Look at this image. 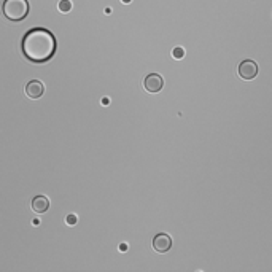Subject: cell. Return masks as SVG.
<instances>
[{
    "label": "cell",
    "instance_id": "cell-10",
    "mask_svg": "<svg viewBox=\"0 0 272 272\" xmlns=\"http://www.w3.org/2000/svg\"><path fill=\"white\" fill-rule=\"evenodd\" d=\"M77 221H78V218H77L75 215H69V217H67V224H70V226L77 224Z\"/></svg>",
    "mask_w": 272,
    "mask_h": 272
},
{
    "label": "cell",
    "instance_id": "cell-8",
    "mask_svg": "<svg viewBox=\"0 0 272 272\" xmlns=\"http://www.w3.org/2000/svg\"><path fill=\"white\" fill-rule=\"evenodd\" d=\"M70 10H72V2H70V0H61V2H59V11H61V13H69Z\"/></svg>",
    "mask_w": 272,
    "mask_h": 272
},
{
    "label": "cell",
    "instance_id": "cell-12",
    "mask_svg": "<svg viewBox=\"0 0 272 272\" xmlns=\"http://www.w3.org/2000/svg\"><path fill=\"white\" fill-rule=\"evenodd\" d=\"M123 2H124V4H127V2H131V0H123Z\"/></svg>",
    "mask_w": 272,
    "mask_h": 272
},
{
    "label": "cell",
    "instance_id": "cell-5",
    "mask_svg": "<svg viewBox=\"0 0 272 272\" xmlns=\"http://www.w3.org/2000/svg\"><path fill=\"white\" fill-rule=\"evenodd\" d=\"M144 86H145V89H147L148 92L156 94V92H159V91L162 89L164 80H162V77L158 75V74H150V75L145 78V81H144Z\"/></svg>",
    "mask_w": 272,
    "mask_h": 272
},
{
    "label": "cell",
    "instance_id": "cell-3",
    "mask_svg": "<svg viewBox=\"0 0 272 272\" xmlns=\"http://www.w3.org/2000/svg\"><path fill=\"white\" fill-rule=\"evenodd\" d=\"M237 74H239V77L242 80L250 81V80H253L258 75V64L255 61H252V59H245V61H242L239 64Z\"/></svg>",
    "mask_w": 272,
    "mask_h": 272
},
{
    "label": "cell",
    "instance_id": "cell-9",
    "mask_svg": "<svg viewBox=\"0 0 272 272\" xmlns=\"http://www.w3.org/2000/svg\"><path fill=\"white\" fill-rule=\"evenodd\" d=\"M183 56H185V51H183V48H180V46H179V48L174 50V57H175V59H182Z\"/></svg>",
    "mask_w": 272,
    "mask_h": 272
},
{
    "label": "cell",
    "instance_id": "cell-7",
    "mask_svg": "<svg viewBox=\"0 0 272 272\" xmlns=\"http://www.w3.org/2000/svg\"><path fill=\"white\" fill-rule=\"evenodd\" d=\"M32 209H33V212H37V214H45V212H48V209H50L48 197L43 194L35 196L32 200Z\"/></svg>",
    "mask_w": 272,
    "mask_h": 272
},
{
    "label": "cell",
    "instance_id": "cell-6",
    "mask_svg": "<svg viewBox=\"0 0 272 272\" xmlns=\"http://www.w3.org/2000/svg\"><path fill=\"white\" fill-rule=\"evenodd\" d=\"M26 96L30 99H40L45 92V86L40 80H30L27 85H26Z\"/></svg>",
    "mask_w": 272,
    "mask_h": 272
},
{
    "label": "cell",
    "instance_id": "cell-1",
    "mask_svg": "<svg viewBox=\"0 0 272 272\" xmlns=\"http://www.w3.org/2000/svg\"><path fill=\"white\" fill-rule=\"evenodd\" d=\"M56 37L51 30L43 27H33L22 37L21 50L27 61L33 64H45L56 54Z\"/></svg>",
    "mask_w": 272,
    "mask_h": 272
},
{
    "label": "cell",
    "instance_id": "cell-2",
    "mask_svg": "<svg viewBox=\"0 0 272 272\" xmlns=\"http://www.w3.org/2000/svg\"><path fill=\"white\" fill-rule=\"evenodd\" d=\"M2 11L8 21H22L29 15V2L27 0H5Z\"/></svg>",
    "mask_w": 272,
    "mask_h": 272
},
{
    "label": "cell",
    "instance_id": "cell-11",
    "mask_svg": "<svg viewBox=\"0 0 272 272\" xmlns=\"http://www.w3.org/2000/svg\"><path fill=\"white\" fill-rule=\"evenodd\" d=\"M120 250H121V252H126V250H127V245H126V244H121V245H120Z\"/></svg>",
    "mask_w": 272,
    "mask_h": 272
},
{
    "label": "cell",
    "instance_id": "cell-4",
    "mask_svg": "<svg viewBox=\"0 0 272 272\" xmlns=\"http://www.w3.org/2000/svg\"><path fill=\"white\" fill-rule=\"evenodd\" d=\"M172 247V239L169 234L165 232H159L153 237V248L158 252V253H165L169 252Z\"/></svg>",
    "mask_w": 272,
    "mask_h": 272
}]
</instances>
